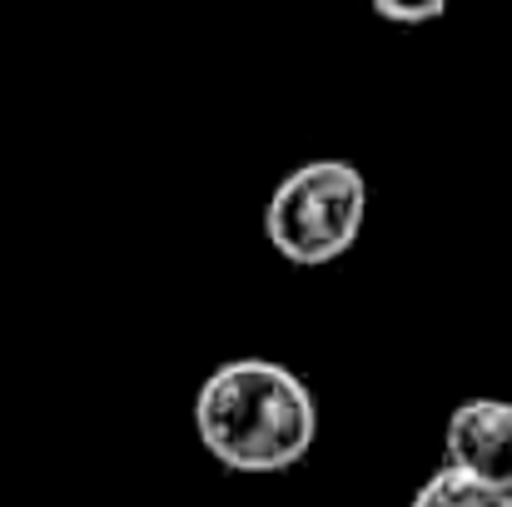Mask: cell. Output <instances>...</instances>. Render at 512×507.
<instances>
[{
  "label": "cell",
  "instance_id": "6da1fadb",
  "mask_svg": "<svg viewBox=\"0 0 512 507\" xmlns=\"http://www.w3.org/2000/svg\"><path fill=\"white\" fill-rule=\"evenodd\" d=\"M194 433L229 473H289L319 438V403L309 383L274 358L219 363L194 398Z\"/></svg>",
  "mask_w": 512,
  "mask_h": 507
},
{
  "label": "cell",
  "instance_id": "7a4b0ae2",
  "mask_svg": "<svg viewBox=\"0 0 512 507\" xmlns=\"http://www.w3.org/2000/svg\"><path fill=\"white\" fill-rule=\"evenodd\" d=\"M368 219V179L348 160H309L289 169L264 204V239L279 259L319 269L343 259Z\"/></svg>",
  "mask_w": 512,
  "mask_h": 507
},
{
  "label": "cell",
  "instance_id": "3957f363",
  "mask_svg": "<svg viewBox=\"0 0 512 507\" xmlns=\"http://www.w3.org/2000/svg\"><path fill=\"white\" fill-rule=\"evenodd\" d=\"M448 468L512 493V403L508 398H468L448 413L443 428Z\"/></svg>",
  "mask_w": 512,
  "mask_h": 507
},
{
  "label": "cell",
  "instance_id": "277c9868",
  "mask_svg": "<svg viewBox=\"0 0 512 507\" xmlns=\"http://www.w3.org/2000/svg\"><path fill=\"white\" fill-rule=\"evenodd\" d=\"M408 507H512V493L493 488V483H478L458 468H438Z\"/></svg>",
  "mask_w": 512,
  "mask_h": 507
},
{
  "label": "cell",
  "instance_id": "5b68a950",
  "mask_svg": "<svg viewBox=\"0 0 512 507\" xmlns=\"http://www.w3.org/2000/svg\"><path fill=\"white\" fill-rule=\"evenodd\" d=\"M378 20H393V25H428L438 15H448L453 0H368Z\"/></svg>",
  "mask_w": 512,
  "mask_h": 507
}]
</instances>
